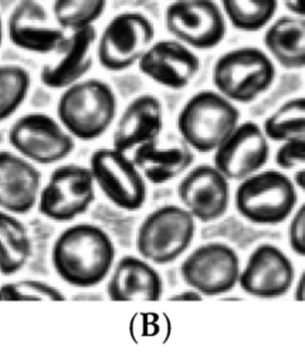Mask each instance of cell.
Wrapping results in <instances>:
<instances>
[{
  "instance_id": "obj_1",
  "label": "cell",
  "mask_w": 305,
  "mask_h": 363,
  "mask_svg": "<svg viewBox=\"0 0 305 363\" xmlns=\"http://www.w3.org/2000/svg\"><path fill=\"white\" fill-rule=\"evenodd\" d=\"M115 244L96 224L78 223L55 238L51 264L57 275L75 288H91L108 278L115 264Z\"/></svg>"
},
{
  "instance_id": "obj_2",
  "label": "cell",
  "mask_w": 305,
  "mask_h": 363,
  "mask_svg": "<svg viewBox=\"0 0 305 363\" xmlns=\"http://www.w3.org/2000/svg\"><path fill=\"white\" fill-rule=\"evenodd\" d=\"M118 101L109 84L98 78L79 79L62 89L57 104L60 123L79 140L102 136L113 123Z\"/></svg>"
},
{
  "instance_id": "obj_3",
  "label": "cell",
  "mask_w": 305,
  "mask_h": 363,
  "mask_svg": "<svg viewBox=\"0 0 305 363\" xmlns=\"http://www.w3.org/2000/svg\"><path fill=\"white\" fill-rule=\"evenodd\" d=\"M238 123V108L217 89L192 95L176 119L180 138L200 153L214 152Z\"/></svg>"
},
{
  "instance_id": "obj_4",
  "label": "cell",
  "mask_w": 305,
  "mask_h": 363,
  "mask_svg": "<svg viewBox=\"0 0 305 363\" xmlns=\"http://www.w3.org/2000/svg\"><path fill=\"white\" fill-rule=\"evenodd\" d=\"M296 186L281 170H260L235 189L234 206L238 214L254 224L275 225L284 223L295 210Z\"/></svg>"
},
{
  "instance_id": "obj_5",
  "label": "cell",
  "mask_w": 305,
  "mask_h": 363,
  "mask_svg": "<svg viewBox=\"0 0 305 363\" xmlns=\"http://www.w3.org/2000/svg\"><path fill=\"white\" fill-rule=\"evenodd\" d=\"M274 60L257 47H238L214 62L211 79L216 89L234 104H250L275 79Z\"/></svg>"
},
{
  "instance_id": "obj_6",
  "label": "cell",
  "mask_w": 305,
  "mask_h": 363,
  "mask_svg": "<svg viewBox=\"0 0 305 363\" xmlns=\"http://www.w3.org/2000/svg\"><path fill=\"white\" fill-rule=\"evenodd\" d=\"M196 234V218L177 204L150 211L136 233L138 254L153 265H166L182 257Z\"/></svg>"
},
{
  "instance_id": "obj_7",
  "label": "cell",
  "mask_w": 305,
  "mask_h": 363,
  "mask_svg": "<svg viewBox=\"0 0 305 363\" xmlns=\"http://www.w3.org/2000/svg\"><path fill=\"white\" fill-rule=\"evenodd\" d=\"M95 200L91 169L81 164L55 167L38 196V211L48 220L67 223L84 214Z\"/></svg>"
},
{
  "instance_id": "obj_8",
  "label": "cell",
  "mask_w": 305,
  "mask_h": 363,
  "mask_svg": "<svg viewBox=\"0 0 305 363\" xmlns=\"http://www.w3.org/2000/svg\"><path fill=\"white\" fill-rule=\"evenodd\" d=\"M155 40V27L142 13L123 11L109 20L96 40V58L106 71H125L138 64Z\"/></svg>"
},
{
  "instance_id": "obj_9",
  "label": "cell",
  "mask_w": 305,
  "mask_h": 363,
  "mask_svg": "<svg viewBox=\"0 0 305 363\" xmlns=\"http://www.w3.org/2000/svg\"><path fill=\"white\" fill-rule=\"evenodd\" d=\"M11 147L35 164H54L67 159L75 138L48 113L28 112L20 116L9 129Z\"/></svg>"
},
{
  "instance_id": "obj_10",
  "label": "cell",
  "mask_w": 305,
  "mask_h": 363,
  "mask_svg": "<svg viewBox=\"0 0 305 363\" xmlns=\"http://www.w3.org/2000/svg\"><path fill=\"white\" fill-rule=\"evenodd\" d=\"M95 186L116 207L126 211L142 208L148 197L146 180L125 152L99 147L89 157Z\"/></svg>"
},
{
  "instance_id": "obj_11",
  "label": "cell",
  "mask_w": 305,
  "mask_h": 363,
  "mask_svg": "<svg viewBox=\"0 0 305 363\" xmlns=\"http://www.w3.org/2000/svg\"><path fill=\"white\" fill-rule=\"evenodd\" d=\"M241 264L233 247L211 241L196 247L182 261L180 275L189 288L204 296L227 294L238 285Z\"/></svg>"
},
{
  "instance_id": "obj_12",
  "label": "cell",
  "mask_w": 305,
  "mask_h": 363,
  "mask_svg": "<svg viewBox=\"0 0 305 363\" xmlns=\"http://www.w3.org/2000/svg\"><path fill=\"white\" fill-rule=\"evenodd\" d=\"M165 27L193 50H211L223 41L227 23L214 0H172L165 10Z\"/></svg>"
},
{
  "instance_id": "obj_13",
  "label": "cell",
  "mask_w": 305,
  "mask_h": 363,
  "mask_svg": "<svg viewBox=\"0 0 305 363\" xmlns=\"http://www.w3.org/2000/svg\"><path fill=\"white\" fill-rule=\"evenodd\" d=\"M270 143L255 122H241L214 150L213 164L228 180L241 182L260 172L268 162Z\"/></svg>"
},
{
  "instance_id": "obj_14",
  "label": "cell",
  "mask_w": 305,
  "mask_h": 363,
  "mask_svg": "<svg viewBox=\"0 0 305 363\" xmlns=\"http://www.w3.org/2000/svg\"><path fill=\"white\" fill-rule=\"evenodd\" d=\"M230 180L214 164L190 167L177 184L182 206L201 223L221 218L230 204Z\"/></svg>"
},
{
  "instance_id": "obj_15",
  "label": "cell",
  "mask_w": 305,
  "mask_h": 363,
  "mask_svg": "<svg viewBox=\"0 0 305 363\" xmlns=\"http://www.w3.org/2000/svg\"><path fill=\"white\" fill-rule=\"evenodd\" d=\"M295 269L288 255L272 244H260L241 267L238 285L255 298L272 299L284 296L292 286Z\"/></svg>"
},
{
  "instance_id": "obj_16",
  "label": "cell",
  "mask_w": 305,
  "mask_h": 363,
  "mask_svg": "<svg viewBox=\"0 0 305 363\" xmlns=\"http://www.w3.org/2000/svg\"><path fill=\"white\" fill-rule=\"evenodd\" d=\"M139 71L153 82L169 88L183 89L197 75L200 60L189 45L182 41H153L138 61Z\"/></svg>"
},
{
  "instance_id": "obj_17",
  "label": "cell",
  "mask_w": 305,
  "mask_h": 363,
  "mask_svg": "<svg viewBox=\"0 0 305 363\" xmlns=\"http://www.w3.org/2000/svg\"><path fill=\"white\" fill-rule=\"evenodd\" d=\"M7 35L17 48L34 54L57 52L67 33L52 24L45 9L35 0H20L7 20Z\"/></svg>"
},
{
  "instance_id": "obj_18",
  "label": "cell",
  "mask_w": 305,
  "mask_h": 363,
  "mask_svg": "<svg viewBox=\"0 0 305 363\" xmlns=\"http://www.w3.org/2000/svg\"><path fill=\"white\" fill-rule=\"evenodd\" d=\"M41 191V172L24 156L0 150V208L16 216L30 213Z\"/></svg>"
},
{
  "instance_id": "obj_19",
  "label": "cell",
  "mask_w": 305,
  "mask_h": 363,
  "mask_svg": "<svg viewBox=\"0 0 305 363\" xmlns=\"http://www.w3.org/2000/svg\"><path fill=\"white\" fill-rule=\"evenodd\" d=\"M95 41L96 30L94 26L72 30L57 51L58 58L43 65L40 72L41 84L47 88L64 89L82 79L92 68V47Z\"/></svg>"
},
{
  "instance_id": "obj_20",
  "label": "cell",
  "mask_w": 305,
  "mask_h": 363,
  "mask_svg": "<svg viewBox=\"0 0 305 363\" xmlns=\"http://www.w3.org/2000/svg\"><path fill=\"white\" fill-rule=\"evenodd\" d=\"M106 295L118 302L159 301L163 295V279L153 264L140 255H123L108 275Z\"/></svg>"
},
{
  "instance_id": "obj_21",
  "label": "cell",
  "mask_w": 305,
  "mask_h": 363,
  "mask_svg": "<svg viewBox=\"0 0 305 363\" xmlns=\"http://www.w3.org/2000/svg\"><path fill=\"white\" fill-rule=\"evenodd\" d=\"M163 129V106L157 96L143 94L133 98L116 121L112 147L129 152L142 143L160 136Z\"/></svg>"
},
{
  "instance_id": "obj_22",
  "label": "cell",
  "mask_w": 305,
  "mask_h": 363,
  "mask_svg": "<svg viewBox=\"0 0 305 363\" xmlns=\"http://www.w3.org/2000/svg\"><path fill=\"white\" fill-rule=\"evenodd\" d=\"M132 160L152 184H165L183 176L194 163V150L180 138L163 143L160 138L133 149Z\"/></svg>"
},
{
  "instance_id": "obj_23",
  "label": "cell",
  "mask_w": 305,
  "mask_h": 363,
  "mask_svg": "<svg viewBox=\"0 0 305 363\" xmlns=\"http://www.w3.org/2000/svg\"><path fill=\"white\" fill-rule=\"evenodd\" d=\"M264 45L281 67L305 68V17L282 16L270 23L264 33Z\"/></svg>"
},
{
  "instance_id": "obj_24",
  "label": "cell",
  "mask_w": 305,
  "mask_h": 363,
  "mask_svg": "<svg viewBox=\"0 0 305 363\" xmlns=\"http://www.w3.org/2000/svg\"><path fill=\"white\" fill-rule=\"evenodd\" d=\"M33 241L27 227L16 214L0 208V274L11 277L28 262Z\"/></svg>"
},
{
  "instance_id": "obj_25",
  "label": "cell",
  "mask_w": 305,
  "mask_h": 363,
  "mask_svg": "<svg viewBox=\"0 0 305 363\" xmlns=\"http://www.w3.org/2000/svg\"><path fill=\"white\" fill-rule=\"evenodd\" d=\"M226 20L240 31L254 33L267 27L278 9V0H220Z\"/></svg>"
},
{
  "instance_id": "obj_26",
  "label": "cell",
  "mask_w": 305,
  "mask_h": 363,
  "mask_svg": "<svg viewBox=\"0 0 305 363\" xmlns=\"http://www.w3.org/2000/svg\"><path fill=\"white\" fill-rule=\"evenodd\" d=\"M262 130L268 140L281 143L305 136V96L285 101L264 121Z\"/></svg>"
},
{
  "instance_id": "obj_27",
  "label": "cell",
  "mask_w": 305,
  "mask_h": 363,
  "mask_svg": "<svg viewBox=\"0 0 305 363\" xmlns=\"http://www.w3.org/2000/svg\"><path fill=\"white\" fill-rule=\"evenodd\" d=\"M31 77L17 64L0 65V122L9 119L24 102L30 91Z\"/></svg>"
},
{
  "instance_id": "obj_28",
  "label": "cell",
  "mask_w": 305,
  "mask_h": 363,
  "mask_svg": "<svg viewBox=\"0 0 305 363\" xmlns=\"http://www.w3.org/2000/svg\"><path fill=\"white\" fill-rule=\"evenodd\" d=\"M108 0H54V21L65 31L78 30L94 23L104 14Z\"/></svg>"
},
{
  "instance_id": "obj_29",
  "label": "cell",
  "mask_w": 305,
  "mask_h": 363,
  "mask_svg": "<svg viewBox=\"0 0 305 363\" xmlns=\"http://www.w3.org/2000/svg\"><path fill=\"white\" fill-rule=\"evenodd\" d=\"M0 301H65V295L45 281L18 279L0 285Z\"/></svg>"
},
{
  "instance_id": "obj_30",
  "label": "cell",
  "mask_w": 305,
  "mask_h": 363,
  "mask_svg": "<svg viewBox=\"0 0 305 363\" xmlns=\"http://www.w3.org/2000/svg\"><path fill=\"white\" fill-rule=\"evenodd\" d=\"M275 163L282 170L305 164V136L282 142L275 152Z\"/></svg>"
},
{
  "instance_id": "obj_31",
  "label": "cell",
  "mask_w": 305,
  "mask_h": 363,
  "mask_svg": "<svg viewBox=\"0 0 305 363\" xmlns=\"http://www.w3.org/2000/svg\"><path fill=\"white\" fill-rule=\"evenodd\" d=\"M291 216L288 225V244L296 255L305 257V203L301 204Z\"/></svg>"
},
{
  "instance_id": "obj_32",
  "label": "cell",
  "mask_w": 305,
  "mask_h": 363,
  "mask_svg": "<svg viewBox=\"0 0 305 363\" xmlns=\"http://www.w3.org/2000/svg\"><path fill=\"white\" fill-rule=\"evenodd\" d=\"M288 11L295 16L305 17V0H281Z\"/></svg>"
},
{
  "instance_id": "obj_33",
  "label": "cell",
  "mask_w": 305,
  "mask_h": 363,
  "mask_svg": "<svg viewBox=\"0 0 305 363\" xmlns=\"http://www.w3.org/2000/svg\"><path fill=\"white\" fill-rule=\"evenodd\" d=\"M201 298H203L201 294H199L193 288H189L186 291H182V292H177V294L172 295L169 299L170 301H200Z\"/></svg>"
},
{
  "instance_id": "obj_34",
  "label": "cell",
  "mask_w": 305,
  "mask_h": 363,
  "mask_svg": "<svg viewBox=\"0 0 305 363\" xmlns=\"http://www.w3.org/2000/svg\"><path fill=\"white\" fill-rule=\"evenodd\" d=\"M294 298L296 301H305V269L302 271V274L296 281V285L294 289Z\"/></svg>"
},
{
  "instance_id": "obj_35",
  "label": "cell",
  "mask_w": 305,
  "mask_h": 363,
  "mask_svg": "<svg viewBox=\"0 0 305 363\" xmlns=\"http://www.w3.org/2000/svg\"><path fill=\"white\" fill-rule=\"evenodd\" d=\"M292 180H294L295 186H296L299 190H302V191L305 193V167L296 170Z\"/></svg>"
},
{
  "instance_id": "obj_36",
  "label": "cell",
  "mask_w": 305,
  "mask_h": 363,
  "mask_svg": "<svg viewBox=\"0 0 305 363\" xmlns=\"http://www.w3.org/2000/svg\"><path fill=\"white\" fill-rule=\"evenodd\" d=\"M1 41H3V21L0 17V45H1Z\"/></svg>"
}]
</instances>
